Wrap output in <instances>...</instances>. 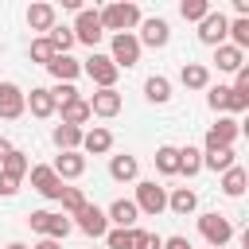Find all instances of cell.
Wrapping results in <instances>:
<instances>
[{
    "instance_id": "6da1fadb",
    "label": "cell",
    "mask_w": 249,
    "mask_h": 249,
    "mask_svg": "<svg viewBox=\"0 0 249 249\" xmlns=\"http://www.w3.org/2000/svg\"><path fill=\"white\" fill-rule=\"evenodd\" d=\"M97 19H101V27H105V31L124 35V31H132V27L140 23V8H136V4L117 0V4H105V8L97 12Z\"/></svg>"
},
{
    "instance_id": "7a4b0ae2",
    "label": "cell",
    "mask_w": 249,
    "mask_h": 249,
    "mask_svg": "<svg viewBox=\"0 0 249 249\" xmlns=\"http://www.w3.org/2000/svg\"><path fill=\"white\" fill-rule=\"evenodd\" d=\"M27 226H31L35 233L51 237V241H62V237L74 230V222H70L66 214H54V210H31V214H27Z\"/></svg>"
},
{
    "instance_id": "3957f363",
    "label": "cell",
    "mask_w": 249,
    "mask_h": 249,
    "mask_svg": "<svg viewBox=\"0 0 249 249\" xmlns=\"http://www.w3.org/2000/svg\"><path fill=\"white\" fill-rule=\"evenodd\" d=\"M198 233L206 237V245H210V249H226V241L233 237V226H230V218H226V214L210 210V214H202V218H198Z\"/></svg>"
},
{
    "instance_id": "277c9868",
    "label": "cell",
    "mask_w": 249,
    "mask_h": 249,
    "mask_svg": "<svg viewBox=\"0 0 249 249\" xmlns=\"http://www.w3.org/2000/svg\"><path fill=\"white\" fill-rule=\"evenodd\" d=\"M82 70L89 74V82H93L97 89H117V74H121V70L113 66L109 54H97V51H93V54L82 62Z\"/></svg>"
},
{
    "instance_id": "5b68a950",
    "label": "cell",
    "mask_w": 249,
    "mask_h": 249,
    "mask_svg": "<svg viewBox=\"0 0 249 249\" xmlns=\"http://www.w3.org/2000/svg\"><path fill=\"white\" fill-rule=\"evenodd\" d=\"M132 202H136V210H140V214H152V218H156V214H163V210H167V191H163V187H156V179H140V183H136V198H132Z\"/></svg>"
},
{
    "instance_id": "8992f818",
    "label": "cell",
    "mask_w": 249,
    "mask_h": 249,
    "mask_svg": "<svg viewBox=\"0 0 249 249\" xmlns=\"http://www.w3.org/2000/svg\"><path fill=\"white\" fill-rule=\"evenodd\" d=\"M70 31H74V43H86V47H97V43H101V35H105V27H101V19H97V12H93V8H82Z\"/></svg>"
},
{
    "instance_id": "52a82bcc",
    "label": "cell",
    "mask_w": 249,
    "mask_h": 249,
    "mask_svg": "<svg viewBox=\"0 0 249 249\" xmlns=\"http://www.w3.org/2000/svg\"><path fill=\"white\" fill-rule=\"evenodd\" d=\"M237 121L233 117H218V124H210L206 128V140H202V152H218V148H233V140H237Z\"/></svg>"
},
{
    "instance_id": "ba28073f",
    "label": "cell",
    "mask_w": 249,
    "mask_h": 249,
    "mask_svg": "<svg viewBox=\"0 0 249 249\" xmlns=\"http://www.w3.org/2000/svg\"><path fill=\"white\" fill-rule=\"evenodd\" d=\"M206 101H210V109L214 113H245L249 109V97L245 93H233L230 86H210V93H206Z\"/></svg>"
},
{
    "instance_id": "9c48e42d",
    "label": "cell",
    "mask_w": 249,
    "mask_h": 249,
    "mask_svg": "<svg viewBox=\"0 0 249 249\" xmlns=\"http://www.w3.org/2000/svg\"><path fill=\"white\" fill-rule=\"evenodd\" d=\"M74 226H78L86 237H105V233H109V218H105V210H97L93 202H86V206L74 214Z\"/></svg>"
},
{
    "instance_id": "30bf717a",
    "label": "cell",
    "mask_w": 249,
    "mask_h": 249,
    "mask_svg": "<svg viewBox=\"0 0 249 249\" xmlns=\"http://www.w3.org/2000/svg\"><path fill=\"white\" fill-rule=\"evenodd\" d=\"M167 39H171V27H167V19H160V16H152V19H140V35H136V43H140V47H152V51H160V47H167Z\"/></svg>"
},
{
    "instance_id": "8fae6325",
    "label": "cell",
    "mask_w": 249,
    "mask_h": 249,
    "mask_svg": "<svg viewBox=\"0 0 249 249\" xmlns=\"http://www.w3.org/2000/svg\"><path fill=\"white\" fill-rule=\"evenodd\" d=\"M109 58H113L117 70H121V66H124V70L136 66V62H140V43H136V35H132V31L113 35V54H109Z\"/></svg>"
},
{
    "instance_id": "7c38bea8",
    "label": "cell",
    "mask_w": 249,
    "mask_h": 249,
    "mask_svg": "<svg viewBox=\"0 0 249 249\" xmlns=\"http://www.w3.org/2000/svg\"><path fill=\"white\" fill-rule=\"evenodd\" d=\"M226 27H230V19H226L222 12H214V8H210V12H206V19L198 23V39H202L206 47H222V43H226Z\"/></svg>"
},
{
    "instance_id": "4fadbf2b",
    "label": "cell",
    "mask_w": 249,
    "mask_h": 249,
    "mask_svg": "<svg viewBox=\"0 0 249 249\" xmlns=\"http://www.w3.org/2000/svg\"><path fill=\"white\" fill-rule=\"evenodd\" d=\"M27 175H31V187H35L43 198H58V195H62V179L51 171V163H35Z\"/></svg>"
},
{
    "instance_id": "5bb4252c",
    "label": "cell",
    "mask_w": 249,
    "mask_h": 249,
    "mask_svg": "<svg viewBox=\"0 0 249 249\" xmlns=\"http://www.w3.org/2000/svg\"><path fill=\"white\" fill-rule=\"evenodd\" d=\"M23 109H27L23 89L16 82H0V117L4 121H16V117H23Z\"/></svg>"
},
{
    "instance_id": "9a60e30c",
    "label": "cell",
    "mask_w": 249,
    "mask_h": 249,
    "mask_svg": "<svg viewBox=\"0 0 249 249\" xmlns=\"http://www.w3.org/2000/svg\"><path fill=\"white\" fill-rule=\"evenodd\" d=\"M105 218H109L117 230H132V226H136V218H140V210H136V202H132V198H117V202L105 210Z\"/></svg>"
},
{
    "instance_id": "2e32d148",
    "label": "cell",
    "mask_w": 249,
    "mask_h": 249,
    "mask_svg": "<svg viewBox=\"0 0 249 249\" xmlns=\"http://www.w3.org/2000/svg\"><path fill=\"white\" fill-rule=\"evenodd\" d=\"M89 113H93V117H117V113H121V93H117V89H93Z\"/></svg>"
},
{
    "instance_id": "e0dca14e",
    "label": "cell",
    "mask_w": 249,
    "mask_h": 249,
    "mask_svg": "<svg viewBox=\"0 0 249 249\" xmlns=\"http://www.w3.org/2000/svg\"><path fill=\"white\" fill-rule=\"evenodd\" d=\"M109 148H113V132H109V128L93 124L89 132H82V148H78V152H89V156H105Z\"/></svg>"
},
{
    "instance_id": "ac0fdd59",
    "label": "cell",
    "mask_w": 249,
    "mask_h": 249,
    "mask_svg": "<svg viewBox=\"0 0 249 249\" xmlns=\"http://www.w3.org/2000/svg\"><path fill=\"white\" fill-rule=\"evenodd\" d=\"M51 171H54L58 179H78V175L86 171V156H82V152H58V160L51 163Z\"/></svg>"
},
{
    "instance_id": "d6986e66",
    "label": "cell",
    "mask_w": 249,
    "mask_h": 249,
    "mask_svg": "<svg viewBox=\"0 0 249 249\" xmlns=\"http://www.w3.org/2000/svg\"><path fill=\"white\" fill-rule=\"evenodd\" d=\"M47 70H51L58 82H74V78L82 74V62H78L74 54H54V58L47 62Z\"/></svg>"
},
{
    "instance_id": "ffe728a7",
    "label": "cell",
    "mask_w": 249,
    "mask_h": 249,
    "mask_svg": "<svg viewBox=\"0 0 249 249\" xmlns=\"http://www.w3.org/2000/svg\"><path fill=\"white\" fill-rule=\"evenodd\" d=\"M23 101H27V109H31V117H51L58 105H54V97H51V89H43V86H35L31 93H23Z\"/></svg>"
},
{
    "instance_id": "44dd1931",
    "label": "cell",
    "mask_w": 249,
    "mask_h": 249,
    "mask_svg": "<svg viewBox=\"0 0 249 249\" xmlns=\"http://www.w3.org/2000/svg\"><path fill=\"white\" fill-rule=\"evenodd\" d=\"M109 175H113L117 183H132V179L140 175L136 156H128V152H124V156H113V160H109Z\"/></svg>"
},
{
    "instance_id": "7402d4cb",
    "label": "cell",
    "mask_w": 249,
    "mask_h": 249,
    "mask_svg": "<svg viewBox=\"0 0 249 249\" xmlns=\"http://www.w3.org/2000/svg\"><path fill=\"white\" fill-rule=\"evenodd\" d=\"M27 27L31 31H51L54 27V4H43V0L31 4L27 8Z\"/></svg>"
},
{
    "instance_id": "603a6c76",
    "label": "cell",
    "mask_w": 249,
    "mask_h": 249,
    "mask_svg": "<svg viewBox=\"0 0 249 249\" xmlns=\"http://www.w3.org/2000/svg\"><path fill=\"white\" fill-rule=\"evenodd\" d=\"M214 62H218V70H226V74H237V70L245 66V51H237V47L222 43V47L214 51Z\"/></svg>"
},
{
    "instance_id": "cb8c5ba5",
    "label": "cell",
    "mask_w": 249,
    "mask_h": 249,
    "mask_svg": "<svg viewBox=\"0 0 249 249\" xmlns=\"http://www.w3.org/2000/svg\"><path fill=\"white\" fill-rule=\"evenodd\" d=\"M179 82H183L187 89H206V86H210V70H206L202 62H183Z\"/></svg>"
},
{
    "instance_id": "d4e9b609",
    "label": "cell",
    "mask_w": 249,
    "mask_h": 249,
    "mask_svg": "<svg viewBox=\"0 0 249 249\" xmlns=\"http://www.w3.org/2000/svg\"><path fill=\"white\" fill-rule=\"evenodd\" d=\"M245 187H249V171L245 167H230V171H222V191L230 195V198H241L245 195Z\"/></svg>"
},
{
    "instance_id": "484cf974",
    "label": "cell",
    "mask_w": 249,
    "mask_h": 249,
    "mask_svg": "<svg viewBox=\"0 0 249 249\" xmlns=\"http://www.w3.org/2000/svg\"><path fill=\"white\" fill-rule=\"evenodd\" d=\"M144 97H148L152 105H167V101H171V82H167L163 74H152V78L144 82Z\"/></svg>"
},
{
    "instance_id": "4316f807",
    "label": "cell",
    "mask_w": 249,
    "mask_h": 249,
    "mask_svg": "<svg viewBox=\"0 0 249 249\" xmlns=\"http://www.w3.org/2000/svg\"><path fill=\"white\" fill-rule=\"evenodd\" d=\"M195 206H198V195H195L191 187H175V191L167 195V210H175V214H183V218H187Z\"/></svg>"
},
{
    "instance_id": "83f0119b",
    "label": "cell",
    "mask_w": 249,
    "mask_h": 249,
    "mask_svg": "<svg viewBox=\"0 0 249 249\" xmlns=\"http://www.w3.org/2000/svg\"><path fill=\"white\" fill-rule=\"evenodd\" d=\"M58 109H62V124H74V128H82V124L93 117L86 97H78V101H70V105H58Z\"/></svg>"
},
{
    "instance_id": "f1b7e54d",
    "label": "cell",
    "mask_w": 249,
    "mask_h": 249,
    "mask_svg": "<svg viewBox=\"0 0 249 249\" xmlns=\"http://www.w3.org/2000/svg\"><path fill=\"white\" fill-rule=\"evenodd\" d=\"M82 132H86V128L54 124V144H58V152H78V148H82Z\"/></svg>"
},
{
    "instance_id": "f546056e",
    "label": "cell",
    "mask_w": 249,
    "mask_h": 249,
    "mask_svg": "<svg viewBox=\"0 0 249 249\" xmlns=\"http://www.w3.org/2000/svg\"><path fill=\"white\" fill-rule=\"evenodd\" d=\"M0 171H4V175H12V179H23V175L31 171V160H27L19 148H12V152L0 160Z\"/></svg>"
},
{
    "instance_id": "4dcf8cb0",
    "label": "cell",
    "mask_w": 249,
    "mask_h": 249,
    "mask_svg": "<svg viewBox=\"0 0 249 249\" xmlns=\"http://www.w3.org/2000/svg\"><path fill=\"white\" fill-rule=\"evenodd\" d=\"M156 171L160 175H179V148L175 144H160L156 148Z\"/></svg>"
},
{
    "instance_id": "1f68e13d",
    "label": "cell",
    "mask_w": 249,
    "mask_h": 249,
    "mask_svg": "<svg viewBox=\"0 0 249 249\" xmlns=\"http://www.w3.org/2000/svg\"><path fill=\"white\" fill-rule=\"evenodd\" d=\"M237 160H233V148H218V152H202V167L210 171H230Z\"/></svg>"
},
{
    "instance_id": "d6a6232c",
    "label": "cell",
    "mask_w": 249,
    "mask_h": 249,
    "mask_svg": "<svg viewBox=\"0 0 249 249\" xmlns=\"http://www.w3.org/2000/svg\"><path fill=\"white\" fill-rule=\"evenodd\" d=\"M179 171H183V175H198V171H202V152L191 148V144L179 148Z\"/></svg>"
},
{
    "instance_id": "836d02e7",
    "label": "cell",
    "mask_w": 249,
    "mask_h": 249,
    "mask_svg": "<svg viewBox=\"0 0 249 249\" xmlns=\"http://www.w3.org/2000/svg\"><path fill=\"white\" fill-rule=\"evenodd\" d=\"M58 202H62V214H66V218H74V214H78V210L86 206V195H82L78 187H62Z\"/></svg>"
},
{
    "instance_id": "e575fe53",
    "label": "cell",
    "mask_w": 249,
    "mask_h": 249,
    "mask_svg": "<svg viewBox=\"0 0 249 249\" xmlns=\"http://www.w3.org/2000/svg\"><path fill=\"white\" fill-rule=\"evenodd\" d=\"M206 12H210V4H206V0H183V4H179V16H183V19H191V23H202V19H206Z\"/></svg>"
},
{
    "instance_id": "d590c367",
    "label": "cell",
    "mask_w": 249,
    "mask_h": 249,
    "mask_svg": "<svg viewBox=\"0 0 249 249\" xmlns=\"http://www.w3.org/2000/svg\"><path fill=\"white\" fill-rule=\"evenodd\" d=\"M226 35L233 39L230 47H237V51H245V47H249V19H233V23L226 27Z\"/></svg>"
},
{
    "instance_id": "8d00e7d4",
    "label": "cell",
    "mask_w": 249,
    "mask_h": 249,
    "mask_svg": "<svg viewBox=\"0 0 249 249\" xmlns=\"http://www.w3.org/2000/svg\"><path fill=\"white\" fill-rule=\"evenodd\" d=\"M54 58V47H51V39L47 35H39V39H31V62H39V66H47Z\"/></svg>"
},
{
    "instance_id": "74e56055",
    "label": "cell",
    "mask_w": 249,
    "mask_h": 249,
    "mask_svg": "<svg viewBox=\"0 0 249 249\" xmlns=\"http://www.w3.org/2000/svg\"><path fill=\"white\" fill-rule=\"evenodd\" d=\"M51 97H54V105H70V101H78L82 93H78V86H74V82H58V86L51 89Z\"/></svg>"
},
{
    "instance_id": "f35d334b",
    "label": "cell",
    "mask_w": 249,
    "mask_h": 249,
    "mask_svg": "<svg viewBox=\"0 0 249 249\" xmlns=\"http://www.w3.org/2000/svg\"><path fill=\"white\" fill-rule=\"evenodd\" d=\"M105 249H132V230H109Z\"/></svg>"
},
{
    "instance_id": "ab89813d",
    "label": "cell",
    "mask_w": 249,
    "mask_h": 249,
    "mask_svg": "<svg viewBox=\"0 0 249 249\" xmlns=\"http://www.w3.org/2000/svg\"><path fill=\"white\" fill-rule=\"evenodd\" d=\"M16 191H19V179H12V175H4V171H0V195H4V198H12Z\"/></svg>"
},
{
    "instance_id": "60d3db41",
    "label": "cell",
    "mask_w": 249,
    "mask_h": 249,
    "mask_svg": "<svg viewBox=\"0 0 249 249\" xmlns=\"http://www.w3.org/2000/svg\"><path fill=\"white\" fill-rule=\"evenodd\" d=\"M163 249H195V245H191L187 237H179V233H175V237H163Z\"/></svg>"
},
{
    "instance_id": "b9f144b4",
    "label": "cell",
    "mask_w": 249,
    "mask_h": 249,
    "mask_svg": "<svg viewBox=\"0 0 249 249\" xmlns=\"http://www.w3.org/2000/svg\"><path fill=\"white\" fill-rule=\"evenodd\" d=\"M144 241H148V230L132 226V249H144Z\"/></svg>"
},
{
    "instance_id": "7bdbcfd3",
    "label": "cell",
    "mask_w": 249,
    "mask_h": 249,
    "mask_svg": "<svg viewBox=\"0 0 249 249\" xmlns=\"http://www.w3.org/2000/svg\"><path fill=\"white\" fill-rule=\"evenodd\" d=\"M144 249H163V237H160V233H148V241H144Z\"/></svg>"
},
{
    "instance_id": "ee69618b",
    "label": "cell",
    "mask_w": 249,
    "mask_h": 249,
    "mask_svg": "<svg viewBox=\"0 0 249 249\" xmlns=\"http://www.w3.org/2000/svg\"><path fill=\"white\" fill-rule=\"evenodd\" d=\"M31 249H62V241H51V237H43V241H35Z\"/></svg>"
},
{
    "instance_id": "f6af8a7d",
    "label": "cell",
    "mask_w": 249,
    "mask_h": 249,
    "mask_svg": "<svg viewBox=\"0 0 249 249\" xmlns=\"http://www.w3.org/2000/svg\"><path fill=\"white\" fill-rule=\"evenodd\" d=\"M8 152H12V144H8V140H4V136H0V160H4V156H8Z\"/></svg>"
},
{
    "instance_id": "bcb514c9",
    "label": "cell",
    "mask_w": 249,
    "mask_h": 249,
    "mask_svg": "<svg viewBox=\"0 0 249 249\" xmlns=\"http://www.w3.org/2000/svg\"><path fill=\"white\" fill-rule=\"evenodd\" d=\"M4 249H27V245H23V241H12V245H4Z\"/></svg>"
},
{
    "instance_id": "7dc6e473",
    "label": "cell",
    "mask_w": 249,
    "mask_h": 249,
    "mask_svg": "<svg viewBox=\"0 0 249 249\" xmlns=\"http://www.w3.org/2000/svg\"><path fill=\"white\" fill-rule=\"evenodd\" d=\"M0 51H4V43H0Z\"/></svg>"
}]
</instances>
